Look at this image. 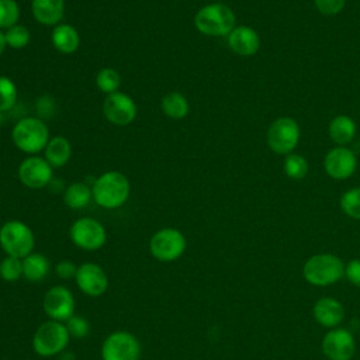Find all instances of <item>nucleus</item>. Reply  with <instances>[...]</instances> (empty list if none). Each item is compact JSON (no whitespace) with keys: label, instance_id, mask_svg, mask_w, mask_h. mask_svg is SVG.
I'll return each mask as SVG.
<instances>
[{"label":"nucleus","instance_id":"obj_9","mask_svg":"<svg viewBox=\"0 0 360 360\" xmlns=\"http://www.w3.org/2000/svg\"><path fill=\"white\" fill-rule=\"evenodd\" d=\"M69 236L79 249L87 252L98 250L107 242V231L104 225L91 217L76 219L69 229Z\"/></svg>","mask_w":360,"mask_h":360},{"label":"nucleus","instance_id":"obj_21","mask_svg":"<svg viewBox=\"0 0 360 360\" xmlns=\"http://www.w3.org/2000/svg\"><path fill=\"white\" fill-rule=\"evenodd\" d=\"M356 122L345 114L336 115L329 122V136L336 146H347L356 135Z\"/></svg>","mask_w":360,"mask_h":360},{"label":"nucleus","instance_id":"obj_25","mask_svg":"<svg viewBox=\"0 0 360 360\" xmlns=\"http://www.w3.org/2000/svg\"><path fill=\"white\" fill-rule=\"evenodd\" d=\"M188 101L179 91H170L162 98V111L173 120H181L188 114Z\"/></svg>","mask_w":360,"mask_h":360},{"label":"nucleus","instance_id":"obj_17","mask_svg":"<svg viewBox=\"0 0 360 360\" xmlns=\"http://www.w3.org/2000/svg\"><path fill=\"white\" fill-rule=\"evenodd\" d=\"M228 46L240 56H252L260 48L259 34L248 25H236L228 35Z\"/></svg>","mask_w":360,"mask_h":360},{"label":"nucleus","instance_id":"obj_24","mask_svg":"<svg viewBox=\"0 0 360 360\" xmlns=\"http://www.w3.org/2000/svg\"><path fill=\"white\" fill-rule=\"evenodd\" d=\"M93 198L91 188L83 181L70 183L63 193V202L70 210L84 208Z\"/></svg>","mask_w":360,"mask_h":360},{"label":"nucleus","instance_id":"obj_18","mask_svg":"<svg viewBox=\"0 0 360 360\" xmlns=\"http://www.w3.org/2000/svg\"><path fill=\"white\" fill-rule=\"evenodd\" d=\"M312 316L321 326L333 329L343 321L345 308L338 300L332 297H322L314 304Z\"/></svg>","mask_w":360,"mask_h":360},{"label":"nucleus","instance_id":"obj_36","mask_svg":"<svg viewBox=\"0 0 360 360\" xmlns=\"http://www.w3.org/2000/svg\"><path fill=\"white\" fill-rule=\"evenodd\" d=\"M345 277L356 287H360V259H352L345 264Z\"/></svg>","mask_w":360,"mask_h":360},{"label":"nucleus","instance_id":"obj_11","mask_svg":"<svg viewBox=\"0 0 360 360\" xmlns=\"http://www.w3.org/2000/svg\"><path fill=\"white\" fill-rule=\"evenodd\" d=\"M75 297L73 292L62 284L52 285L46 290L42 298V309L49 319L66 322L75 315Z\"/></svg>","mask_w":360,"mask_h":360},{"label":"nucleus","instance_id":"obj_8","mask_svg":"<svg viewBox=\"0 0 360 360\" xmlns=\"http://www.w3.org/2000/svg\"><path fill=\"white\" fill-rule=\"evenodd\" d=\"M300 127L291 117L276 118L266 134L267 146L277 155H290L300 141Z\"/></svg>","mask_w":360,"mask_h":360},{"label":"nucleus","instance_id":"obj_12","mask_svg":"<svg viewBox=\"0 0 360 360\" xmlns=\"http://www.w3.org/2000/svg\"><path fill=\"white\" fill-rule=\"evenodd\" d=\"M77 288L87 297H101L108 290V276L105 270L93 262H86L77 266L75 276Z\"/></svg>","mask_w":360,"mask_h":360},{"label":"nucleus","instance_id":"obj_33","mask_svg":"<svg viewBox=\"0 0 360 360\" xmlns=\"http://www.w3.org/2000/svg\"><path fill=\"white\" fill-rule=\"evenodd\" d=\"M68 332L70 335V338L73 339H83L90 333V323L86 318L80 316V315H73L70 316L66 322H65Z\"/></svg>","mask_w":360,"mask_h":360},{"label":"nucleus","instance_id":"obj_1","mask_svg":"<svg viewBox=\"0 0 360 360\" xmlns=\"http://www.w3.org/2000/svg\"><path fill=\"white\" fill-rule=\"evenodd\" d=\"M91 193L97 205L107 210H115L122 207L129 198V180L121 172L108 170L94 180Z\"/></svg>","mask_w":360,"mask_h":360},{"label":"nucleus","instance_id":"obj_35","mask_svg":"<svg viewBox=\"0 0 360 360\" xmlns=\"http://www.w3.org/2000/svg\"><path fill=\"white\" fill-rule=\"evenodd\" d=\"M77 271V266L72 262V260H60L56 263L55 266V274L60 278V280H70L75 278Z\"/></svg>","mask_w":360,"mask_h":360},{"label":"nucleus","instance_id":"obj_14","mask_svg":"<svg viewBox=\"0 0 360 360\" xmlns=\"http://www.w3.org/2000/svg\"><path fill=\"white\" fill-rule=\"evenodd\" d=\"M103 112L110 122L124 127L135 120L136 104L128 94L122 91H115L104 98Z\"/></svg>","mask_w":360,"mask_h":360},{"label":"nucleus","instance_id":"obj_22","mask_svg":"<svg viewBox=\"0 0 360 360\" xmlns=\"http://www.w3.org/2000/svg\"><path fill=\"white\" fill-rule=\"evenodd\" d=\"M51 271L49 259L42 253H30L22 259V277L31 283H39Z\"/></svg>","mask_w":360,"mask_h":360},{"label":"nucleus","instance_id":"obj_13","mask_svg":"<svg viewBox=\"0 0 360 360\" xmlns=\"http://www.w3.org/2000/svg\"><path fill=\"white\" fill-rule=\"evenodd\" d=\"M322 352L329 360H350L356 350V342L347 329H329L322 339Z\"/></svg>","mask_w":360,"mask_h":360},{"label":"nucleus","instance_id":"obj_29","mask_svg":"<svg viewBox=\"0 0 360 360\" xmlns=\"http://www.w3.org/2000/svg\"><path fill=\"white\" fill-rule=\"evenodd\" d=\"M340 208L347 217L360 219V187L349 188L342 194Z\"/></svg>","mask_w":360,"mask_h":360},{"label":"nucleus","instance_id":"obj_6","mask_svg":"<svg viewBox=\"0 0 360 360\" xmlns=\"http://www.w3.org/2000/svg\"><path fill=\"white\" fill-rule=\"evenodd\" d=\"M35 236L32 229L22 221L10 219L0 226V248L6 256L24 259L32 253Z\"/></svg>","mask_w":360,"mask_h":360},{"label":"nucleus","instance_id":"obj_20","mask_svg":"<svg viewBox=\"0 0 360 360\" xmlns=\"http://www.w3.org/2000/svg\"><path fill=\"white\" fill-rule=\"evenodd\" d=\"M51 41L56 51L60 53H73L80 44V37L76 28L70 24H58L51 32Z\"/></svg>","mask_w":360,"mask_h":360},{"label":"nucleus","instance_id":"obj_32","mask_svg":"<svg viewBox=\"0 0 360 360\" xmlns=\"http://www.w3.org/2000/svg\"><path fill=\"white\" fill-rule=\"evenodd\" d=\"M17 101V87L14 82L6 76H0V112L8 111Z\"/></svg>","mask_w":360,"mask_h":360},{"label":"nucleus","instance_id":"obj_27","mask_svg":"<svg viewBox=\"0 0 360 360\" xmlns=\"http://www.w3.org/2000/svg\"><path fill=\"white\" fill-rule=\"evenodd\" d=\"M96 84L107 96L115 93L121 84L120 73L112 68H103L96 75Z\"/></svg>","mask_w":360,"mask_h":360},{"label":"nucleus","instance_id":"obj_26","mask_svg":"<svg viewBox=\"0 0 360 360\" xmlns=\"http://www.w3.org/2000/svg\"><path fill=\"white\" fill-rule=\"evenodd\" d=\"M283 169L288 179L301 180L308 173V160L302 155L292 152L290 155H285Z\"/></svg>","mask_w":360,"mask_h":360},{"label":"nucleus","instance_id":"obj_5","mask_svg":"<svg viewBox=\"0 0 360 360\" xmlns=\"http://www.w3.org/2000/svg\"><path fill=\"white\" fill-rule=\"evenodd\" d=\"M14 145L24 153L37 155L44 150L49 138L46 124L37 117H27L17 121L11 131Z\"/></svg>","mask_w":360,"mask_h":360},{"label":"nucleus","instance_id":"obj_34","mask_svg":"<svg viewBox=\"0 0 360 360\" xmlns=\"http://www.w3.org/2000/svg\"><path fill=\"white\" fill-rule=\"evenodd\" d=\"M314 4L321 14L336 15L343 10L346 0H314Z\"/></svg>","mask_w":360,"mask_h":360},{"label":"nucleus","instance_id":"obj_7","mask_svg":"<svg viewBox=\"0 0 360 360\" xmlns=\"http://www.w3.org/2000/svg\"><path fill=\"white\" fill-rule=\"evenodd\" d=\"M187 248L186 236L176 228H162L149 240L150 255L162 263H170L183 256Z\"/></svg>","mask_w":360,"mask_h":360},{"label":"nucleus","instance_id":"obj_28","mask_svg":"<svg viewBox=\"0 0 360 360\" xmlns=\"http://www.w3.org/2000/svg\"><path fill=\"white\" fill-rule=\"evenodd\" d=\"M22 277V259L4 256L0 260V278L7 283H14Z\"/></svg>","mask_w":360,"mask_h":360},{"label":"nucleus","instance_id":"obj_37","mask_svg":"<svg viewBox=\"0 0 360 360\" xmlns=\"http://www.w3.org/2000/svg\"><path fill=\"white\" fill-rule=\"evenodd\" d=\"M58 360H76V356L69 350H63L60 354H58Z\"/></svg>","mask_w":360,"mask_h":360},{"label":"nucleus","instance_id":"obj_38","mask_svg":"<svg viewBox=\"0 0 360 360\" xmlns=\"http://www.w3.org/2000/svg\"><path fill=\"white\" fill-rule=\"evenodd\" d=\"M7 44H6V38H4V32L0 30V55L4 52Z\"/></svg>","mask_w":360,"mask_h":360},{"label":"nucleus","instance_id":"obj_16","mask_svg":"<svg viewBox=\"0 0 360 360\" xmlns=\"http://www.w3.org/2000/svg\"><path fill=\"white\" fill-rule=\"evenodd\" d=\"M18 179L28 188H42L52 179V166L45 158L31 155L20 163Z\"/></svg>","mask_w":360,"mask_h":360},{"label":"nucleus","instance_id":"obj_4","mask_svg":"<svg viewBox=\"0 0 360 360\" xmlns=\"http://www.w3.org/2000/svg\"><path fill=\"white\" fill-rule=\"evenodd\" d=\"M70 339L65 322L48 319L35 329L32 349L41 357H53L66 350Z\"/></svg>","mask_w":360,"mask_h":360},{"label":"nucleus","instance_id":"obj_19","mask_svg":"<svg viewBox=\"0 0 360 360\" xmlns=\"http://www.w3.org/2000/svg\"><path fill=\"white\" fill-rule=\"evenodd\" d=\"M34 18L44 25H58L65 13V0H32Z\"/></svg>","mask_w":360,"mask_h":360},{"label":"nucleus","instance_id":"obj_23","mask_svg":"<svg viewBox=\"0 0 360 360\" xmlns=\"http://www.w3.org/2000/svg\"><path fill=\"white\" fill-rule=\"evenodd\" d=\"M45 159L46 162L53 167H62L65 166L72 155V146L70 142L65 136H53L48 141L45 149Z\"/></svg>","mask_w":360,"mask_h":360},{"label":"nucleus","instance_id":"obj_10","mask_svg":"<svg viewBox=\"0 0 360 360\" xmlns=\"http://www.w3.org/2000/svg\"><path fill=\"white\" fill-rule=\"evenodd\" d=\"M100 353L101 360H139L141 343L134 333L115 330L104 339Z\"/></svg>","mask_w":360,"mask_h":360},{"label":"nucleus","instance_id":"obj_30","mask_svg":"<svg viewBox=\"0 0 360 360\" xmlns=\"http://www.w3.org/2000/svg\"><path fill=\"white\" fill-rule=\"evenodd\" d=\"M20 7L15 0H0V30L18 24Z\"/></svg>","mask_w":360,"mask_h":360},{"label":"nucleus","instance_id":"obj_15","mask_svg":"<svg viewBox=\"0 0 360 360\" xmlns=\"http://www.w3.org/2000/svg\"><path fill=\"white\" fill-rule=\"evenodd\" d=\"M323 169L329 177L346 180L356 172L357 158L347 146H335L325 155Z\"/></svg>","mask_w":360,"mask_h":360},{"label":"nucleus","instance_id":"obj_2","mask_svg":"<svg viewBox=\"0 0 360 360\" xmlns=\"http://www.w3.org/2000/svg\"><path fill=\"white\" fill-rule=\"evenodd\" d=\"M197 31L208 37H228L236 27L235 13L224 3H211L201 7L194 15Z\"/></svg>","mask_w":360,"mask_h":360},{"label":"nucleus","instance_id":"obj_31","mask_svg":"<svg viewBox=\"0 0 360 360\" xmlns=\"http://www.w3.org/2000/svg\"><path fill=\"white\" fill-rule=\"evenodd\" d=\"M4 38H6V44L8 46H11L14 49H21L28 45L31 34L25 25L15 24V25L10 27L8 30H6Z\"/></svg>","mask_w":360,"mask_h":360},{"label":"nucleus","instance_id":"obj_39","mask_svg":"<svg viewBox=\"0 0 360 360\" xmlns=\"http://www.w3.org/2000/svg\"><path fill=\"white\" fill-rule=\"evenodd\" d=\"M217 1H221V0H217Z\"/></svg>","mask_w":360,"mask_h":360},{"label":"nucleus","instance_id":"obj_3","mask_svg":"<svg viewBox=\"0 0 360 360\" xmlns=\"http://www.w3.org/2000/svg\"><path fill=\"white\" fill-rule=\"evenodd\" d=\"M302 276L312 285L328 287L345 276V264L332 253H316L304 263Z\"/></svg>","mask_w":360,"mask_h":360}]
</instances>
